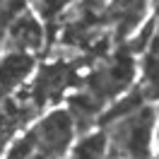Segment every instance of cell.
Instances as JSON below:
<instances>
[{
  "label": "cell",
  "instance_id": "cell-6",
  "mask_svg": "<svg viewBox=\"0 0 159 159\" xmlns=\"http://www.w3.org/2000/svg\"><path fill=\"white\" fill-rule=\"evenodd\" d=\"M149 0H109L104 27L111 29L116 36H128L130 31H135L142 24V17L147 12Z\"/></svg>",
  "mask_w": 159,
  "mask_h": 159
},
{
  "label": "cell",
  "instance_id": "cell-1",
  "mask_svg": "<svg viewBox=\"0 0 159 159\" xmlns=\"http://www.w3.org/2000/svg\"><path fill=\"white\" fill-rule=\"evenodd\" d=\"M101 128L109 135L111 159H154L159 111L145 104L142 92L116 101L113 109L101 116Z\"/></svg>",
  "mask_w": 159,
  "mask_h": 159
},
{
  "label": "cell",
  "instance_id": "cell-7",
  "mask_svg": "<svg viewBox=\"0 0 159 159\" xmlns=\"http://www.w3.org/2000/svg\"><path fill=\"white\" fill-rule=\"evenodd\" d=\"M109 157H111V145L104 128L82 133V138L72 145L68 154V159H109Z\"/></svg>",
  "mask_w": 159,
  "mask_h": 159
},
{
  "label": "cell",
  "instance_id": "cell-10",
  "mask_svg": "<svg viewBox=\"0 0 159 159\" xmlns=\"http://www.w3.org/2000/svg\"><path fill=\"white\" fill-rule=\"evenodd\" d=\"M157 152H159V130H157Z\"/></svg>",
  "mask_w": 159,
  "mask_h": 159
},
{
  "label": "cell",
  "instance_id": "cell-5",
  "mask_svg": "<svg viewBox=\"0 0 159 159\" xmlns=\"http://www.w3.org/2000/svg\"><path fill=\"white\" fill-rule=\"evenodd\" d=\"M36 75V56L5 48L0 53V97L22 92Z\"/></svg>",
  "mask_w": 159,
  "mask_h": 159
},
{
  "label": "cell",
  "instance_id": "cell-4",
  "mask_svg": "<svg viewBox=\"0 0 159 159\" xmlns=\"http://www.w3.org/2000/svg\"><path fill=\"white\" fill-rule=\"evenodd\" d=\"M46 46V27L31 7H22L10 17L5 27V48L24 51L36 56Z\"/></svg>",
  "mask_w": 159,
  "mask_h": 159
},
{
  "label": "cell",
  "instance_id": "cell-9",
  "mask_svg": "<svg viewBox=\"0 0 159 159\" xmlns=\"http://www.w3.org/2000/svg\"><path fill=\"white\" fill-rule=\"evenodd\" d=\"M65 2H70V0H60V7H65Z\"/></svg>",
  "mask_w": 159,
  "mask_h": 159
},
{
  "label": "cell",
  "instance_id": "cell-3",
  "mask_svg": "<svg viewBox=\"0 0 159 159\" xmlns=\"http://www.w3.org/2000/svg\"><path fill=\"white\" fill-rule=\"evenodd\" d=\"M41 113L36 101L31 99L27 87L17 94L0 97V154L20 138L24 130H29V123Z\"/></svg>",
  "mask_w": 159,
  "mask_h": 159
},
{
  "label": "cell",
  "instance_id": "cell-8",
  "mask_svg": "<svg viewBox=\"0 0 159 159\" xmlns=\"http://www.w3.org/2000/svg\"><path fill=\"white\" fill-rule=\"evenodd\" d=\"M147 65H159V20L152 24L149 29V36H147Z\"/></svg>",
  "mask_w": 159,
  "mask_h": 159
},
{
  "label": "cell",
  "instance_id": "cell-2",
  "mask_svg": "<svg viewBox=\"0 0 159 159\" xmlns=\"http://www.w3.org/2000/svg\"><path fill=\"white\" fill-rule=\"evenodd\" d=\"M75 70L68 63H46L36 70V75L27 84V92L31 94V99L36 101V106L41 111L51 106V104H58L63 97H68V92L72 87H77L80 82H75Z\"/></svg>",
  "mask_w": 159,
  "mask_h": 159
}]
</instances>
